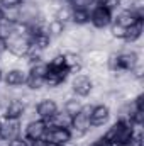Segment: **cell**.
I'll list each match as a JSON object with an SVG mask.
<instances>
[{"mask_svg": "<svg viewBox=\"0 0 144 146\" xmlns=\"http://www.w3.org/2000/svg\"><path fill=\"white\" fill-rule=\"evenodd\" d=\"M0 121H2V119H0Z\"/></svg>", "mask_w": 144, "mask_h": 146, "instance_id": "e575fe53", "label": "cell"}, {"mask_svg": "<svg viewBox=\"0 0 144 146\" xmlns=\"http://www.w3.org/2000/svg\"><path fill=\"white\" fill-rule=\"evenodd\" d=\"M48 146H58V145H53V143H48Z\"/></svg>", "mask_w": 144, "mask_h": 146, "instance_id": "1f68e13d", "label": "cell"}, {"mask_svg": "<svg viewBox=\"0 0 144 146\" xmlns=\"http://www.w3.org/2000/svg\"><path fill=\"white\" fill-rule=\"evenodd\" d=\"M2 75H3V72H2V70H0V80H2Z\"/></svg>", "mask_w": 144, "mask_h": 146, "instance_id": "d6a6232c", "label": "cell"}, {"mask_svg": "<svg viewBox=\"0 0 144 146\" xmlns=\"http://www.w3.org/2000/svg\"><path fill=\"white\" fill-rule=\"evenodd\" d=\"M9 146H29V139L22 138V136H17V138L9 141Z\"/></svg>", "mask_w": 144, "mask_h": 146, "instance_id": "484cf974", "label": "cell"}, {"mask_svg": "<svg viewBox=\"0 0 144 146\" xmlns=\"http://www.w3.org/2000/svg\"><path fill=\"white\" fill-rule=\"evenodd\" d=\"M44 139L48 143H53V145L61 146L63 143L73 139L71 138V131L70 127H48V133L44 136Z\"/></svg>", "mask_w": 144, "mask_h": 146, "instance_id": "9c48e42d", "label": "cell"}, {"mask_svg": "<svg viewBox=\"0 0 144 146\" xmlns=\"http://www.w3.org/2000/svg\"><path fill=\"white\" fill-rule=\"evenodd\" d=\"M70 87H71V92L76 97H88L92 88H93V83H92L88 75L78 73V75H73V80H71Z\"/></svg>", "mask_w": 144, "mask_h": 146, "instance_id": "3957f363", "label": "cell"}, {"mask_svg": "<svg viewBox=\"0 0 144 146\" xmlns=\"http://www.w3.org/2000/svg\"><path fill=\"white\" fill-rule=\"evenodd\" d=\"M136 21H139L136 17V14L132 10H119V12H114L112 14V22L115 24H120L124 27H129L131 24H134Z\"/></svg>", "mask_w": 144, "mask_h": 146, "instance_id": "4fadbf2b", "label": "cell"}, {"mask_svg": "<svg viewBox=\"0 0 144 146\" xmlns=\"http://www.w3.org/2000/svg\"><path fill=\"white\" fill-rule=\"evenodd\" d=\"M132 134H134V126H132V122H131V121L117 119L102 136L107 138L108 141H112L114 146H122L124 143H127V141L131 139Z\"/></svg>", "mask_w": 144, "mask_h": 146, "instance_id": "6da1fadb", "label": "cell"}, {"mask_svg": "<svg viewBox=\"0 0 144 146\" xmlns=\"http://www.w3.org/2000/svg\"><path fill=\"white\" fill-rule=\"evenodd\" d=\"M0 109H2V104H0Z\"/></svg>", "mask_w": 144, "mask_h": 146, "instance_id": "836d02e7", "label": "cell"}, {"mask_svg": "<svg viewBox=\"0 0 144 146\" xmlns=\"http://www.w3.org/2000/svg\"><path fill=\"white\" fill-rule=\"evenodd\" d=\"M54 19H56V21H59V22H63L65 26H66L68 22H71V7L61 5V7L56 10V14H54Z\"/></svg>", "mask_w": 144, "mask_h": 146, "instance_id": "44dd1931", "label": "cell"}, {"mask_svg": "<svg viewBox=\"0 0 144 146\" xmlns=\"http://www.w3.org/2000/svg\"><path fill=\"white\" fill-rule=\"evenodd\" d=\"M20 134V121L17 119H2L0 121V139L10 141Z\"/></svg>", "mask_w": 144, "mask_h": 146, "instance_id": "8992f818", "label": "cell"}, {"mask_svg": "<svg viewBox=\"0 0 144 146\" xmlns=\"http://www.w3.org/2000/svg\"><path fill=\"white\" fill-rule=\"evenodd\" d=\"M22 3V0H0V7L3 10H10V9H19V5Z\"/></svg>", "mask_w": 144, "mask_h": 146, "instance_id": "d4e9b609", "label": "cell"}, {"mask_svg": "<svg viewBox=\"0 0 144 146\" xmlns=\"http://www.w3.org/2000/svg\"><path fill=\"white\" fill-rule=\"evenodd\" d=\"M108 27H110L108 33H110V36L114 37V39H120V41H124V37H126V27H124V26L112 22Z\"/></svg>", "mask_w": 144, "mask_h": 146, "instance_id": "7402d4cb", "label": "cell"}, {"mask_svg": "<svg viewBox=\"0 0 144 146\" xmlns=\"http://www.w3.org/2000/svg\"><path fill=\"white\" fill-rule=\"evenodd\" d=\"M100 7H104V9L108 10L110 14H114V12H117V9H119V0H104V2L100 3Z\"/></svg>", "mask_w": 144, "mask_h": 146, "instance_id": "cb8c5ba5", "label": "cell"}, {"mask_svg": "<svg viewBox=\"0 0 144 146\" xmlns=\"http://www.w3.org/2000/svg\"><path fill=\"white\" fill-rule=\"evenodd\" d=\"M26 106L20 102V100H17V99H12L5 107H3V119H17V121H20L24 115H26Z\"/></svg>", "mask_w": 144, "mask_h": 146, "instance_id": "7c38bea8", "label": "cell"}, {"mask_svg": "<svg viewBox=\"0 0 144 146\" xmlns=\"http://www.w3.org/2000/svg\"><path fill=\"white\" fill-rule=\"evenodd\" d=\"M110 119V109H108L105 104H98V106H93L92 114H90V126L92 127H102L105 126Z\"/></svg>", "mask_w": 144, "mask_h": 146, "instance_id": "30bf717a", "label": "cell"}, {"mask_svg": "<svg viewBox=\"0 0 144 146\" xmlns=\"http://www.w3.org/2000/svg\"><path fill=\"white\" fill-rule=\"evenodd\" d=\"M71 22L75 26L81 27L90 22V12L88 9H71Z\"/></svg>", "mask_w": 144, "mask_h": 146, "instance_id": "2e32d148", "label": "cell"}, {"mask_svg": "<svg viewBox=\"0 0 144 146\" xmlns=\"http://www.w3.org/2000/svg\"><path fill=\"white\" fill-rule=\"evenodd\" d=\"M31 48V41L24 36H9L7 37V51L15 58H24Z\"/></svg>", "mask_w": 144, "mask_h": 146, "instance_id": "7a4b0ae2", "label": "cell"}, {"mask_svg": "<svg viewBox=\"0 0 144 146\" xmlns=\"http://www.w3.org/2000/svg\"><path fill=\"white\" fill-rule=\"evenodd\" d=\"M29 41H31V44H32V46H36V48L42 49V51H46V49H48V48L51 46V37L48 36L46 33L36 34L34 37H31Z\"/></svg>", "mask_w": 144, "mask_h": 146, "instance_id": "e0dca14e", "label": "cell"}, {"mask_svg": "<svg viewBox=\"0 0 144 146\" xmlns=\"http://www.w3.org/2000/svg\"><path fill=\"white\" fill-rule=\"evenodd\" d=\"M2 21H5V10L0 7V22H2Z\"/></svg>", "mask_w": 144, "mask_h": 146, "instance_id": "f546056e", "label": "cell"}, {"mask_svg": "<svg viewBox=\"0 0 144 146\" xmlns=\"http://www.w3.org/2000/svg\"><path fill=\"white\" fill-rule=\"evenodd\" d=\"M26 78H27V72H24L22 68H10L2 75V80L7 87H22L26 85Z\"/></svg>", "mask_w": 144, "mask_h": 146, "instance_id": "8fae6325", "label": "cell"}, {"mask_svg": "<svg viewBox=\"0 0 144 146\" xmlns=\"http://www.w3.org/2000/svg\"><path fill=\"white\" fill-rule=\"evenodd\" d=\"M97 145L98 146H114L112 145V141H108L107 138H104V136H100V138L97 139Z\"/></svg>", "mask_w": 144, "mask_h": 146, "instance_id": "83f0119b", "label": "cell"}, {"mask_svg": "<svg viewBox=\"0 0 144 146\" xmlns=\"http://www.w3.org/2000/svg\"><path fill=\"white\" fill-rule=\"evenodd\" d=\"M87 146H98V145H97V141H90Z\"/></svg>", "mask_w": 144, "mask_h": 146, "instance_id": "4dcf8cb0", "label": "cell"}, {"mask_svg": "<svg viewBox=\"0 0 144 146\" xmlns=\"http://www.w3.org/2000/svg\"><path fill=\"white\" fill-rule=\"evenodd\" d=\"M143 36V21H136L134 24H131L129 27H126V37L124 41L127 44H134L136 41H139Z\"/></svg>", "mask_w": 144, "mask_h": 146, "instance_id": "5bb4252c", "label": "cell"}, {"mask_svg": "<svg viewBox=\"0 0 144 146\" xmlns=\"http://www.w3.org/2000/svg\"><path fill=\"white\" fill-rule=\"evenodd\" d=\"M46 133H48V124H46V121H42V119H32V121H29L27 126H26V136H24V138H27L29 141H34V139L44 138Z\"/></svg>", "mask_w": 144, "mask_h": 146, "instance_id": "ba28073f", "label": "cell"}, {"mask_svg": "<svg viewBox=\"0 0 144 146\" xmlns=\"http://www.w3.org/2000/svg\"><path fill=\"white\" fill-rule=\"evenodd\" d=\"M139 61H141V53L134 49L119 51V72H131Z\"/></svg>", "mask_w": 144, "mask_h": 146, "instance_id": "277c9868", "label": "cell"}, {"mask_svg": "<svg viewBox=\"0 0 144 146\" xmlns=\"http://www.w3.org/2000/svg\"><path fill=\"white\" fill-rule=\"evenodd\" d=\"M48 63L46 61H36L32 65H29V75L32 76H39V78H44L48 75Z\"/></svg>", "mask_w": 144, "mask_h": 146, "instance_id": "ac0fdd59", "label": "cell"}, {"mask_svg": "<svg viewBox=\"0 0 144 146\" xmlns=\"http://www.w3.org/2000/svg\"><path fill=\"white\" fill-rule=\"evenodd\" d=\"M58 110H59L58 102H54L49 97H42L36 104V114L39 115V119H42V121H51Z\"/></svg>", "mask_w": 144, "mask_h": 146, "instance_id": "5b68a950", "label": "cell"}, {"mask_svg": "<svg viewBox=\"0 0 144 146\" xmlns=\"http://www.w3.org/2000/svg\"><path fill=\"white\" fill-rule=\"evenodd\" d=\"M81 106H83V104H81L76 97H71V99L65 100V104H63V110H65L68 115H75V114H78V112H80Z\"/></svg>", "mask_w": 144, "mask_h": 146, "instance_id": "d6986e66", "label": "cell"}, {"mask_svg": "<svg viewBox=\"0 0 144 146\" xmlns=\"http://www.w3.org/2000/svg\"><path fill=\"white\" fill-rule=\"evenodd\" d=\"M7 53V39L5 37H0V56Z\"/></svg>", "mask_w": 144, "mask_h": 146, "instance_id": "f1b7e54d", "label": "cell"}, {"mask_svg": "<svg viewBox=\"0 0 144 146\" xmlns=\"http://www.w3.org/2000/svg\"><path fill=\"white\" fill-rule=\"evenodd\" d=\"M44 29H46V34L53 39V37H61V36H63V33H65L66 26H65L63 22H59V21H56V19L53 17L51 21H48V22H46V27H44Z\"/></svg>", "mask_w": 144, "mask_h": 146, "instance_id": "9a60e30c", "label": "cell"}, {"mask_svg": "<svg viewBox=\"0 0 144 146\" xmlns=\"http://www.w3.org/2000/svg\"><path fill=\"white\" fill-rule=\"evenodd\" d=\"M90 22L95 29H105L112 24V14L105 10L104 7L97 5L92 12H90Z\"/></svg>", "mask_w": 144, "mask_h": 146, "instance_id": "52a82bcc", "label": "cell"}, {"mask_svg": "<svg viewBox=\"0 0 144 146\" xmlns=\"http://www.w3.org/2000/svg\"><path fill=\"white\" fill-rule=\"evenodd\" d=\"M122 146H144L143 141V133H141V127H134V134L131 136V139L127 143H124Z\"/></svg>", "mask_w": 144, "mask_h": 146, "instance_id": "603a6c76", "label": "cell"}, {"mask_svg": "<svg viewBox=\"0 0 144 146\" xmlns=\"http://www.w3.org/2000/svg\"><path fill=\"white\" fill-rule=\"evenodd\" d=\"M29 146H48V141L44 138L41 139H34V141H29Z\"/></svg>", "mask_w": 144, "mask_h": 146, "instance_id": "4316f807", "label": "cell"}, {"mask_svg": "<svg viewBox=\"0 0 144 146\" xmlns=\"http://www.w3.org/2000/svg\"><path fill=\"white\" fill-rule=\"evenodd\" d=\"M26 87L32 92H39L44 88V78H39V76H32L27 73V78H26Z\"/></svg>", "mask_w": 144, "mask_h": 146, "instance_id": "ffe728a7", "label": "cell"}]
</instances>
